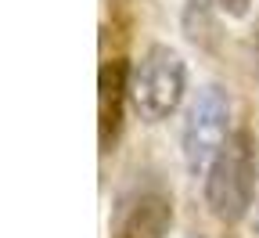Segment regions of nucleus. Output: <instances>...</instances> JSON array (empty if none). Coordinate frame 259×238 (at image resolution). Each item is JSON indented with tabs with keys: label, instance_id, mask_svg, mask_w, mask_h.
Wrapping results in <instances>:
<instances>
[{
	"label": "nucleus",
	"instance_id": "f257e3e1",
	"mask_svg": "<svg viewBox=\"0 0 259 238\" xmlns=\"http://www.w3.org/2000/svg\"><path fill=\"white\" fill-rule=\"evenodd\" d=\"M255 195V133L248 126L231 130L227 145L205 174V202L216 220L238 224L252 210Z\"/></svg>",
	"mask_w": 259,
	"mask_h": 238
},
{
	"label": "nucleus",
	"instance_id": "f03ea898",
	"mask_svg": "<svg viewBox=\"0 0 259 238\" xmlns=\"http://www.w3.org/2000/svg\"><path fill=\"white\" fill-rule=\"evenodd\" d=\"M187 87L184 58L169 44H151L130 69V105L144 123L169 119Z\"/></svg>",
	"mask_w": 259,
	"mask_h": 238
},
{
	"label": "nucleus",
	"instance_id": "7ed1b4c3",
	"mask_svg": "<svg viewBox=\"0 0 259 238\" xmlns=\"http://www.w3.org/2000/svg\"><path fill=\"white\" fill-rule=\"evenodd\" d=\"M231 97L223 87L205 83L198 94L191 97L187 116H184V130H180V152H184V166L191 177H205L212 159L220 155V148L227 145L231 130Z\"/></svg>",
	"mask_w": 259,
	"mask_h": 238
},
{
	"label": "nucleus",
	"instance_id": "20e7f679",
	"mask_svg": "<svg viewBox=\"0 0 259 238\" xmlns=\"http://www.w3.org/2000/svg\"><path fill=\"white\" fill-rule=\"evenodd\" d=\"M173 227V198L158 188H144L119 202L108 238H166Z\"/></svg>",
	"mask_w": 259,
	"mask_h": 238
},
{
	"label": "nucleus",
	"instance_id": "39448f33",
	"mask_svg": "<svg viewBox=\"0 0 259 238\" xmlns=\"http://www.w3.org/2000/svg\"><path fill=\"white\" fill-rule=\"evenodd\" d=\"M122 101H130V65L122 58H108L97 73V138H101V152H112L119 138Z\"/></svg>",
	"mask_w": 259,
	"mask_h": 238
},
{
	"label": "nucleus",
	"instance_id": "423d86ee",
	"mask_svg": "<svg viewBox=\"0 0 259 238\" xmlns=\"http://www.w3.org/2000/svg\"><path fill=\"white\" fill-rule=\"evenodd\" d=\"M184 32L191 44L212 47L216 22H212V0H184Z\"/></svg>",
	"mask_w": 259,
	"mask_h": 238
},
{
	"label": "nucleus",
	"instance_id": "0eeeda50",
	"mask_svg": "<svg viewBox=\"0 0 259 238\" xmlns=\"http://www.w3.org/2000/svg\"><path fill=\"white\" fill-rule=\"evenodd\" d=\"M248 4H252V0H216V8L227 11L231 18H245L248 15Z\"/></svg>",
	"mask_w": 259,
	"mask_h": 238
},
{
	"label": "nucleus",
	"instance_id": "6e6552de",
	"mask_svg": "<svg viewBox=\"0 0 259 238\" xmlns=\"http://www.w3.org/2000/svg\"><path fill=\"white\" fill-rule=\"evenodd\" d=\"M255 231H259V202H255Z\"/></svg>",
	"mask_w": 259,
	"mask_h": 238
}]
</instances>
